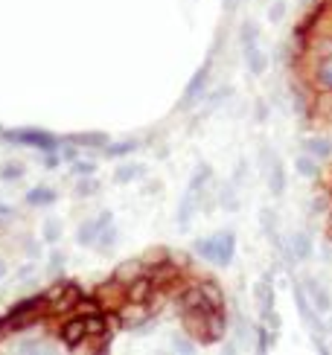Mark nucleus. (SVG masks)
<instances>
[{"instance_id":"f257e3e1","label":"nucleus","mask_w":332,"mask_h":355,"mask_svg":"<svg viewBox=\"0 0 332 355\" xmlns=\"http://www.w3.org/2000/svg\"><path fill=\"white\" fill-rule=\"evenodd\" d=\"M192 250L201 259L213 262L216 268H228V265L233 262V254H236V236H233V230H219L213 236H204V239H199L192 245Z\"/></svg>"},{"instance_id":"f03ea898","label":"nucleus","mask_w":332,"mask_h":355,"mask_svg":"<svg viewBox=\"0 0 332 355\" xmlns=\"http://www.w3.org/2000/svg\"><path fill=\"white\" fill-rule=\"evenodd\" d=\"M47 318V294H35V297H26V300H18L15 303L6 318H3V332H21L33 323Z\"/></svg>"},{"instance_id":"7ed1b4c3","label":"nucleus","mask_w":332,"mask_h":355,"mask_svg":"<svg viewBox=\"0 0 332 355\" xmlns=\"http://www.w3.org/2000/svg\"><path fill=\"white\" fill-rule=\"evenodd\" d=\"M146 274L152 277L158 294H172L187 283V274L172 262L169 254H158L152 259H146Z\"/></svg>"},{"instance_id":"20e7f679","label":"nucleus","mask_w":332,"mask_h":355,"mask_svg":"<svg viewBox=\"0 0 332 355\" xmlns=\"http://www.w3.org/2000/svg\"><path fill=\"white\" fill-rule=\"evenodd\" d=\"M3 140L33 146V149H41L44 155L58 152V140L50 135V131H41V128H9V131H3Z\"/></svg>"},{"instance_id":"39448f33","label":"nucleus","mask_w":332,"mask_h":355,"mask_svg":"<svg viewBox=\"0 0 332 355\" xmlns=\"http://www.w3.org/2000/svg\"><path fill=\"white\" fill-rule=\"evenodd\" d=\"M210 70H213V62H204L199 70L192 73V79L187 82L184 87V94H181L178 99V111H187L190 105H195L204 94H207V85H210Z\"/></svg>"},{"instance_id":"423d86ee","label":"nucleus","mask_w":332,"mask_h":355,"mask_svg":"<svg viewBox=\"0 0 332 355\" xmlns=\"http://www.w3.org/2000/svg\"><path fill=\"white\" fill-rule=\"evenodd\" d=\"M256 306H260V320L277 332L280 320H277V309H274V283H271V274H265L260 283H256Z\"/></svg>"},{"instance_id":"0eeeda50","label":"nucleus","mask_w":332,"mask_h":355,"mask_svg":"<svg viewBox=\"0 0 332 355\" xmlns=\"http://www.w3.org/2000/svg\"><path fill=\"white\" fill-rule=\"evenodd\" d=\"M58 338H62V344L67 349H79L88 338V318L82 315H67L65 323L58 327Z\"/></svg>"},{"instance_id":"6e6552de","label":"nucleus","mask_w":332,"mask_h":355,"mask_svg":"<svg viewBox=\"0 0 332 355\" xmlns=\"http://www.w3.org/2000/svg\"><path fill=\"white\" fill-rule=\"evenodd\" d=\"M294 303H297V312L304 318V327H309V332L315 335V341H321L324 335V323H321V312L312 306V300L304 297V288L294 286Z\"/></svg>"},{"instance_id":"1a4fd4ad","label":"nucleus","mask_w":332,"mask_h":355,"mask_svg":"<svg viewBox=\"0 0 332 355\" xmlns=\"http://www.w3.org/2000/svg\"><path fill=\"white\" fill-rule=\"evenodd\" d=\"M117 323H123V327H140L143 320H149L155 315V306H149V303H131L126 300L123 306L117 309Z\"/></svg>"},{"instance_id":"9d476101","label":"nucleus","mask_w":332,"mask_h":355,"mask_svg":"<svg viewBox=\"0 0 332 355\" xmlns=\"http://www.w3.org/2000/svg\"><path fill=\"white\" fill-rule=\"evenodd\" d=\"M94 294H97V300L105 306V312H117V309L126 303V286H123V283H117L114 277L108 279V283L97 286Z\"/></svg>"},{"instance_id":"9b49d317","label":"nucleus","mask_w":332,"mask_h":355,"mask_svg":"<svg viewBox=\"0 0 332 355\" xmlns=\"http://www.w3.org/2000/svg\"><path fill=\"white\" fill-rule=\"evenodd\" d=\"M155 297H158V288H155V283H152V277L149 274L138 277L134 283L126 286V300H131V303H152Z\"/></svg>"},{"instance_id":"f8f14e48","label":"nucleus","mask_w":332,"mask_h":355,"mask_svg":"<svg viewBox=\"0 0 332 355\" xmlns=\"http://www.w3.org/2000/svg\"><path fill=\"white\" fill-rule=\"evenodd\" d=\"M108 225H111V213H102L99 218L85 221V225L76 230V242L85 245V248H94L97 245V236L102 233V227H108Z\"/></svg>"},{"instance_id":"ddd939ff","label":"nucleus","mask_w":332,"mask_h":355,"mask_svg":"<svg viewBox=\"0 0 332 355\" xmlns=\"http://www.w3.org/2000/svg\"><path fill=\"white\" fill-rule=\"evenodd\" d=\"M146 274V259H126V262H119L117 268H114V279L117 283H123V286H128V283H134L138 277H143Z\"/></svg>"},{"instance_id":"4468645a","label":"nucleus","mask_w":332,"mask_h":355,"mask_svg":"<svg viewBox=\"0 0 332 355\" xmlns=\"http://www.w3.org/2000/svg\"><path fill=\"white\" fill-rule=\"evenodd\" d=\"M67 143L70 146H82V149H105L111 140H108L105 131H85V135H73Z\"/></svg>"},{"instance_id":"2eb2a0df","label":"nucleus","mask_w":332,"mask_h":355,"mask_svg":"<svg viewBox=\"0 0 332 355\" xmlns=\"http://www.w3.org/2000/svg\"><path fill=\"white\" fill-rule=\"evenodd\" d=\"M306 294L312 297V306L318 309L321 315H326L329 309H332V300H329V291L318 283V279H306Z\"/></svg>"},{"instance_id":"dca6fc26","label":"nucleus","mask_w":332,"mask_h":355,"mask_svg":"<svg viewBox=\"0 0 332 355\" xmlns=\"http://www.w3.org/2000/svg\"><path fill=\"white\" fill-rule=\"evenodd\" d=\"M268 187H271V196L274 198H280L285 192V169H283V164L277 157L268 164Z\"/></svg>"},{"instance_id":"f3484780","label":"nucleus","mask_w":332,"mask_h":355,"mask_svg":"<svg viewBox=\"0 0 332 355\" xmlns=\"http://www.w3.org/2000/svg\"><path fill=\"white\" fill-rule=\"evenodd\" d=\"M242 58H245V64H248V70L254 73V76H260V73H265V67H268V55L260 50V44L242 50Z\"/></svg>"},{"instance_id":"a211bd4d","label":"nucleus","mask_w":332,"mask_h":355,"mask_svg":"<svg viewBox=\"0 0 332 355\" xmlns=\"http://www.w3.org/2000/svg\"><path fill=\"white\" fill-rule=\"evenodd\" d=\"M199 288L204 291V297L210 300L213 309H224V291H222V286L216 283V279H199Z\"/></svg>"},{"instance_id":"6ab92c4d","label":"nucleus","mask_w":332,"mask_h":355,"mask_svg":"<svg viewBox=\"0 0 332 355\" xmlns=\"http://www.w3.org/2000/svg\"><path fill=\"white\" fill-rule=\"evenodd\" d=\"M304 149H306L315 160H326V157L332 155V143L324 140V137H306V140H304Z\"/></svg>"},{"instance_id":"aec40b11","label":"nucleus","mask_w":332,"mask_h":355,"mask_svg":"<svg viewBox=\"0 0 332 355\" xmlns=\"http://www.w3.org/2000/svg\"><path fill=\"white\" fill-rule=\"evenodd\" d=\"M53 201H56V189H50V187H33L26 192V204L29 207H47Z\"/></svg>"},{"instance_id":"412c9836","label":"nucleus","mask_w":332,"mask_h":355,"mask_svg":"<svg viewBox=\"0 0 332 355\" xmlns=\"http://www.w3.org/2000/svg\"><path fill=\"white\" fill-rule=\"evenodd\" d=\"M254 44H260V26L254 21H242V26H239V50H248Z\"/></svg>"},{"instance_id":"4be33fe9","label":"nucleus","mask_w":332,"mask_h":355,"mask_svg":"<svg viewBox=\"0 0 332 355\" xmlns=\"http://www.w3.org/2000/svg\"><path fill=\"white\" fill-rule=\"evenodd\" d=\"M315 85L318 91H332V58H321L318 70H315Z\"/></svg>"},{"instance_id":"5701e85b","label":"nucleus","mask_w":332,"mask_h":355,"mask_svg":"<svg viewBox=\"0 0 332 355\" xmlns=\"http://www.w3.org/2000/svg\"><path fill=\"white\" fill-rule=\"evenodd\" d=\"M210 181H213V172H210V166L201 164L199 169H195V175L190 178V189H187V192H192V196H201L204 187H207Z\"/></svg>"},{"instance_id":"b1692460","label":"nucleus","mask_w":332,"mask_h":355,"mask_svg":"<svg viewBox=\"0 0 332 355\" xmlns=\"http://www.w3.org/2000/svg\"><path fill=\"white\" fill-rule=\"evenodd\" d=\"M292 250H294V259H309L312 257V236L309 233H294L292 239Z\"/></svg>"},{"instance_id":"393cba45","label":"nucleus","mask_w":332,"mask_h":355,"mask_svg":"<svg viewBox=\"0 0 332 355\" xmlns=\"http://www.w3.org/2000/svg\"><path fill=\"white\" fill-rule=\"evenodd\" d=\"M140 149V140H126V143H108L105 146V155L108 157H126V155H131V152H138Z\"/></svg>"},{"instance_id":"a878e982","label":"nucleus","mask_w":332,"mask_h":355,"mask_svg":"<svg viewBox=\"0 0 332 355\" xmlns=\"http://www.w3.org/2000/svg\"><path fill=\"white\" fill-rule=\"evenodd\" d=\"M274 329L271 327H265V323H260L256 327V352H268L271 349V344H274Z\"/></svg>"},{"instance_id":"bb28decb","label":"nucleus","mask_w":332,"mask_h":355,"mask_svg":"<svg viewBox=\"0 0 332 355\" xmlns=\"http://www.w3.org/2000/svg\"><path fill=\"white\" fill-rule=\"evenodd\" d=\"M114 242H117V227H114V221H111V225H108V227H102V233L97 236V245H94V248H99V250H111Z\"/></svg>"},{"instance_id":"cd10ccee","label":"nucleus","mask_w":332,"mask_h":355,"mask_svg":"<svg viewBox=\"0 0 332 355\" xmlns=\"http://www.w3.org/2000/svg\"><path fill=\"white\" fill-rule=\"evenodd\" d=\"M294 166H297V172L304 175V178H315V175H318V164H315V157H312L309 152H306L304 157H297Z\"/></svg>"},{"instance_id":"c85d7f7f","label":"nucleus","mask_w":332,"mask_h":355,"mask_svg":"<svg viewBox=\"0 0 332 355\" xmlns=\"http://www.w3.org/2000/svg\"><path fill=\"white\" fill-rule=\"evenodd\" d=\"M315 111L332 116V91H318V99H315Z\"/></svg>"},{"instance_id":"c756f323","label":"nucleus","mask_w":332,"mask_h":355,"mask_svg":"<svg viewBox=\"0 0 332 355\" xmlns=\"http://www.w3.org/2000/svg\"><path fill=\"white\" fill-rule=\"evenodd\" d=\"M140 172H143V169H140L138 164H128V166H119V169H117V181H119V184H131V181H134V178H138Z\"/></svg>"},{"instance_id":"7c9ffc66","label":"nucleus","mask_w":332,"mask_h":355,"mask_svg":"<svg viewBox=\"0 0 332 355\" xmlns=\"http://www.w3.org/2000/svg\"><path fill=\"white\" fill-rule=\"evenodd\" d=\"M21 175H24V166H18V164H9V166L0 169V178H3V181H18Z\"/></svg>"},{"instance_id":"2f4dec72","label":"nucleus","mask_w":332,"mask_h":355,"mask_svg":"<svg viewBox=\"0 0 332 355\" xmlns=\"http://www.w3.org/2000/svg\"><path fill=\"white\" fill-rule=\"evenodd\" d=\"M58 236H62V230H58V221H47V225H44V239L58 242Z\"/></svg>"},{"instance_id":"473e14b6","label":"nucleus","mask_w":332,"mask_h":355,"mask_svg":"<svg viewBox=\"0 0 332 355\" xmlns=\"http://www.w3.org/2000/svg\"><path fill=\"white\" fill-rule=\"evenodd\" d=\"M283 9H285V6H283V0H277V3H274V6H271V12H268V15H271V21H280V15H283Z\"/></svg>"},{"instance_id":"72a5a7b5","label":"nucleus","mask_w":332,"mask_h":355,"mask_svg":"<svg viewBox=\"0 0 332 355\" xmlns=\"http://www.w3.org/2000/svg\"><path fill=\"white\" fill-rule=\"evenodd\" d=\"M73 172H79V175H90V172H94V166H90V164H76V160H73Z\"/></svg>"},{"instance_id":"f704fd0d","label":"nucleus","mask_w":332,"mask_h":355,"mask_svg":"<svg viewBox=\"0 0 332 355\" xmlns=\"http://www.w3.org/2000/svg\"><path fill=\"white\" fill-rule=\"evenodd\" d=\"M195 347L192 344H187V341H175V352H192Z\"/></svg>"},{"instance_id":"c9c22d12","label":"nucleus","mask_w":332,"mask_h":355,"mask_svg":"<svg viewBox=\"0 0 332 355\" xmlns=\"http://www.w3.org/2000/svg\"><path fill=\"white\" fill-rule=\"evenodd\" d=\"M94 189H97V181L94 184H82L79 187V196H88V192H94Z\"/></svg>"},{"instance_id":"e433bc0d","label":"nucleus","mask_w":332,"mask_h":355,"mask_svg":"<svg viewBox=\"0 0 332 355\" xmlns=\"http://www.w3.org/2000/svg\"><path fill=\"white\" fill-rule=\"evenodd\" d=\"M265 102H260V105H256V120H265Z\"/></svg>"},{"instance_id":"4c0bfd02","label":"nucleus","mask_w":332,"mask_h":355,"mask_svg":"<svg viewBox=\"0 0 332 355\" xmlns=\"http://www.w3.org/2000/svg\"><path fill=\"white\" fill-rule=\"evenodd\" d=\"M326 236H329V242H332V213H329V221H326Z\"/></svg>"},{"instance_id":"58836bf2","label":"nucleus","mask_w":332,"mask_h":355,"mask_svg":"<svg viewBox=\"0 0 332 355\" xmlns=\"http://www.w3.org/2000/svg\"><path fill=\"white\" fill-rule=\"evenodd\" d=\"M6 271H9V268H6V262H3V259H0V279H3V277H6Z\"/></svg>"},{"instance_id":"ea45409f","label":"nucleus","mask_w":332,"mask_h":355,"mask_svg":"<svg viewBox=\"0 0 332 355\" xmlns=\"http://www.w3.org/2000/svg\"><path fill=\"white\" fill-rule=\"evenodd\" d=\"M0 332H3V318H0Z\"/></svg>"}]
</instances>
